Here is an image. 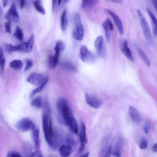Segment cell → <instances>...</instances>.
I'll list each match as a JSON object with an SVG mask.
<instances>
[{"label": "cell", "mask_w": 157, "mask_h": 157, "mask_svg": "<svg viewBox=\"0 0 157 157\" xmlns=\"http://www.w3.org/2000/svg\"><path fill=\"white\" fill-rule=\"evenodd\" d=\"M57 107L60 114L57 119L59 122L68 127L74 117L67 100L64 98H60L57 101Z\"/></svg>", "instance_id": "obj_1"}, {"label": "cell", "mask_w": 157, "mask_h": 157, "mask_svg": "<svg viewBox=\"0 0 157 157\" xmlns=\"http://www.w3.org/2000/svg\"><path fill=\"white\" fill-rule=\"evenodd\" d=\"M49 116L44 113L42 117V124L45 138L47 143L51 146L54 134L52 121Z\"/></svg>", "instance_id": "obj_2"}, {"label": "cell", "mask_w": 157, "mask_h": 157, "mask_svg": "<svg viewBox=\"0 0 157 157\" xmlns=\"http://www.w3.org/2000/svg\"><path fill=\"white\" fill-rule=\"evenodd\" d=\"M74 23L75 26L72 31V36L76 40L82 41L84 37V29L79 14H75Z\"/></svg>", "instance_id": "obj_3"}, {"label": "cell", "mask_w": 157, "mask_h": 157, "mask_svg": "<svg viewBox=\"0 0 157 157\" xmlns=\"http://www.w3.org/2000/svg\"><path fill=\"white\" fill-rule=\"evenodd\" d=\"M137 14L139 20L146 40L149 45H152L153 43V39L149 24L140 10L137 11Z\"/></svg>", "instance_id": "obj_4"}, {"label": "cell", "mask_w": 157, "mask_h": 157, "mask_svg": "<svg viewBox=\"0 0 157 157\" xmlns=\"http://www.w3.org/2000/svg\"><path fill=\"white\" fill-rule=\"evenodd\" d=\"M49 78L43 74L33 72L29 76L27 81L33 85L38 87L44 83Z\"/></svg>", "instance_id": "obj_5"}, {"label": "cell", "mask_w": 157, "mask_h": 157, "mask_svg": "<svg viewBox=\"0 0 157 157\" xmlns=\"http://www.w3.org/2000/svg\"><path fill=\"white\" fill-rule=\"evenodd\" d=\"M35 124L32 119L26 117L20 120L16 125V128L20 131L25 132L31 130Z\"/></svg>", "instance_id": "obj_6"}, {"label": "cell", "mask_w": 157, "mask_h": 157, "mask_svg": "<svg viewBox=\"0 0 157 157\" xmlns=\"http://www.w3.org/2000/svg\"><path fill=\"white\" fill-rule=\"evenodd\" d=\"M64 134L61 130H57L54 131L53 136L51 147L54 149H57L62 145L65 140Z\"/></svg>", "instance_id": "obj_7"}, {"label": "cell", "mask_w": 157, "mask_h": 157, "mask_svg": "<svg viewBox=\"0 0 157 157\" xmlns=\"http://www.w3.org/2000/svg\"><path fill=\"white\" fill-rule=\"evenodd\" d=\"M80 58L84 62L91 63L95 60V56L85 45H82L80 49Z\"/></svg>", "instance_id": "obj_8"}, {"label": "cell", "mask_w": 157, "mask_h": 157, "mask_svg": "<svg viewBox=\"0 0 157 157\" xmlns=\"http://www.w3.org/2000/svg\"><path fill=\"white\" fill-rule=\"evenodd\" d=\"M5 18L8 21L12 20L15 23H17L19 20L16 6L14 3H12L8 11L5 15Z\"/></svg>", "instance_id": "obj_9"}, {"label": "cell", "mask_w": 157, "mask_h": 157, "mask_svg": "<svg viewBox=\"0 0 157 157\" xmlns=\"http://www.w3.org/2000/svg\"><path fill=\"white\" fill-rule=\"evenodd\" d=\"M80 131L79 137L81 146L79 152H82L84 149L85 146L88 143V139L86 134V128L84 122L82 120L80 123Z\"/></svg>", "instance_id": "obj_10"}, {"label": "cell", "mask_w": 157, "mask_h": 157, "mask_svg": "<svg viewBox=\"0 0 157 157\" xmlns=\"http://www.w3.org/2000/svg\"><path fill=\"white\" fill-rule=\"evenodd\" d=\"M104 11L106 13L110 15L113 20L116 24L120 34L122 35L124 34L123 26L122 22L118 16L111 10L105 9Z\"/></svg>", "instance_id": "obj_11"}, {"label": "cell", "mask_w": 157, "mask_h": 157, "mask_svg": "<svg viewBox=\"0 0 157 157\" xmlns=\"http://www.w3.org/2000/svg\"><path fill=\"white\" fill-rule=\"evenodd\" d=\"M85 100L88 105L95 109L99 108L103 104L101 100L87 93L85 94Z\"/></svg>", "instance_id": "obj_12"}, {"label": "cell", "mask_w": 157, "mask_h": 157, "mask_svg": "<svg viewBox=\"0 0 157 157\" xmlns=\"http://www.w3.org/2000/svg\"><path fill=\"white\" fill-rule=\"evenodd\" d=\"M120 48L122 53L130 60L134 61V58L132 52L129 48L128 41L125 39L122 40L120 42Z\"/></svg>", "instance_id": "obj_13"}, {"label": "cell", "mask_w": 157, "mask_h": 157, "mask_svg": "<svg viewBox=\"0 0 157 157\" xmlns=\"http://www.w3.org/2000/svg\"><path fill=\"white\" fill-rule=\"evenodd\" d=\"M103 26L105 31L107 42L109 43L111 38L110 31L114 30V26L110 19L108 18L103 22Z\"/></svg>", "instance_id": "obj_14"}, {"label": "cell", "mask_w": 157, "mask_h": 157, "mask_svg": "<svg viewBox=\"0 0 157 157\" xmlns=\"http://www.w3.org/2000/svg\"><path fill=\"white\" fill-rule=\"evenodd\" d=\"M31 136L34 143L35 148L38 149L40 146V131L39 128L35 124L31 130Z\"/></svg>", "instance_id": "obj_15"}, {"label": "cell", "mask_w": 157, "mask_h": 157, "mask_svg": "<svg viewBox=\"0 0 157 157\" xmlns=\"http://www.w3.org/2000/svg\"><path fill=\"white\" fill-rule=\"evenodd\" d=\"M58 149L61 157H69L74 150L70 146L67 144L61 145Z\"/></svg>", "instance_id": "obj_16"}, {"label": "cell", "mask_w": 157, "mask_h": 157, "mask_svg": "<svg viewBox=\"0 0 157 157\" xmlns=\"http://www.w3.org/2000/svg\"><path fill=\"white\" fill-rule=\"evenodd\" d=\"M95 48L98 55L100 57L103 55V40L102 36H100L96 39L95 42Z\"/></svg>", "instance_id": "obj_17"}, {"label": "cell", "mask_w": 157, "mask_h": 157, "mask_svg": "<svg viewBox=\"0 0 157 157\" xmlns=\"http://www.w3.org/2000/svg\"><path fill=\"white\" fill-rule=\"evenodd\" d=\"M65 48V45L63 42L59 41L57 42L54 48L55 51L54 56L58 59L60 55L64 51Z\"/></svg>", "instance_id": "obj_18"}, {"label": "cell", "mask_w": 157, "mask_h": 157, "mask_svg": "<svg viewBox=\"0 0 157 157\" xmlns=\"http://www.w3.org/2000/svg\"><path fill=\"white\" fill-rule=\"evenodd\" d=\"M147 11L151 19L153 33L154 35L156 37L157 31V19L154 14L149 9H147Z\"/></svg>", "instance_id": "obj_19"}, {"label": "cell", "mask_w": 157, "mask_h": 157, "mask_svg": "<svg viewBox=\"0 0 157 157\" xmlns=\"http://www.w3.org/2000/svg\"><path fill=\"white\" fill-rule=\"evenodd\" d=\"M129 112L131 117L133 120L137 123H139L140 121V118L137 110L134 107L130 106Z\"/></svg>", "instance_id": "obj_20"}, {"label": "cell", "mask_w": 157, "mask_h": 157, "mask_svg": "<svg viewBox=\"0 0 157 157\" xmlns=\"http://www.w3.org/2000/svg\"><path fill=\"white\" fill-rule=\"evenodd\" d=\"M5 62L6 58L4 51L0 46V73L2 76L5 71Z\"/></svg>", "instance_id": "obj_21"}, {"label": "cell", "mask_w": 157, "mask_h": 157, "mask_svg": "<svg viewBox=\"0 0 157 157\" xmlns=\"http://www.w3.org/2000/svg\"><path fill=\"white\" fill-rule=\"evenodd\" d=\"M61 26L62 30H65L67 28L68 24L67 10L66 9L63 12L61 17Z\"/></svg>", "instance_id": "obj_22"}, {"label": "cell", "mask_w": 157, "mask_h": 157, "mask_svg": "<svg viewBox=\"0 0 157 157\" xmlns=\"http://www.w3.org/2000/svg\"><path fill=\"white\" fill-rule=\"evenodd\" d=\"M66 144L70 146L74 150L77 145V142L75 137L71 134L67 135L65 138Z\"/></svg>", "instance_id": "obj_23"}, {"label": "cell", "mask_w": 157, "mask_h": 157, "mask_svg": "<svg viewBox=\"0 0 157 157\" xmlns=\"http://www.w3.org/2000/svg\"><path fill=\"white\" fill-rule=\"evenodd\" d=\"M9 66L13 69L18 70L22 68L23 66V62L21 60H15L10 62Z\"/></svg>", "instance_id": "obj_24"}, {"label": "cell", "mask_w": 157, "mask_h": 157, "mask_svg": "<svg viewBox=\"0 0 157 157\" xmlns=\"http://www.w3.org/2000/svg\"><path fill=\"white\" fill-rule=\"evenodd\" d=\"M136 48L140 57L143 60L148 66H149L150 65V61L147 55L137 45H136Z\"/></svg>", "instance_id": "obj_25"}, {"label": "cell", "mask_w": 157, "mask_h": 157, "mask_svg": "<svg viewBox=\"0 0 157 157\" xmlns=\"http://www.w3.org/2000/svg\"><path fill=\"white\" fill-rule=\"evenodd\" d=\"M49 79V78L42 85L38 86V87L33 90L30 94L29 98L30 99H32L36 94L39 93L43 90L47 83H48Z\"/></svg>", "instance_id": "obj_26"}, {"label": "cell", "mask_w": 157, "mask_h": 157, "mask_svg": "<svg viewBox=\"0 0 157 157\" xmlns=\"http://www.w3.org/2000/svg\"><path fill=\"white\" fill-rule=\"evenodd\" d=\"M70 131L73 133L77 134L78 133V128L77 122L74 118L70 122L68 125Z\"/></svg>", "instance_id": "obj_27"}, {"label": "cell", "mask_w": 157, "mask_h": 157, "mask_svg": "<svg viewBox=\"0 0 157 157\" xmlns=\"http://www.w3.org/2000/svg\"><path fill=\"white\" fill-rule=\"evenodd\" d=\"M6 51L8 53L19 51V45H14L11 44H5L4 46Z\"/></svg>", "instance_id": "obj_28"}, {"label": "cell", "mask_w": 157, "mask_h": 157, "mask_svg": "<svg viewBox=\"0 0 157 157\" xmlns=\"http://www.w3.org/2000/svg\"><path fill=\"white\" fill-rule=\"evenodd\" d=\"M31 106L38 109H40L42 107V99L39 97H35L31 101Z\"/></svg>", "instance_id": "obj_29"}, {"label": "cell", "mask_w": 157, "mask_h": 157, "mask_svg": "<svg viewBox=\"0 0 157 157\" xmlns=\"http://www.w3.org/2000/svg\"><path fill=\"white\" fill-rule=\"evenodd\" d=\"M33 5L36 10L43 15L46 13L45 10L40 1H35L33 2Z\"/></svg>", "instance_id": "obj_30"}, {"label": "cell", "mask_w": 157, "mask_h": 157, "mask_svg": "<svg viewBox=\"0 0 157 157\" xmlns=\"http://www.w3.org/2000/svg\"><path fill=\"white\" fill-rule=\"evenodd\" d=\"M59 59L54 56L50 55L49 58V65L50 68L52 69H55L59 63Z\"/></svg>", "instance_id": "obj_31"}, {"label": "cell", "mask_w": 157, "mask_h": 157, "mask_svg": "<svg viewBox=\"0 0 157 157\" xmlns=\"http://www.w3.org/2000/svg\"><path fill=\"white\" fill-rule=\"evenodd\" d=\"M35 41V37L32 35L30 37L28 41L26 42V52L29 53L32 51Z\"/></svg>", "instance_id": "obj_32"}, {"label": "cell", "mask_w": 157, "mask_h": 157, "mask_svg": "<svg viewBox=\"0 0 157 157\" xmlns=\"http://www.w3.org/2000/svg\"><path fill=\"white\" fill-rule=\"evenodd\" d=\"M109 139L108 138L105 139L104 143L100 152L99 157H104L108 148Z\"/></svg>", "instance_id": "obj_33"}, {"label": "cell", "mask_w": 157, "mask_h": 157, "mask_svg": "<svg viewBox=\"0 0 157 157\" xmlns=\"http://www.w3.org/2000/svg\"><path fill=\"white\" fill-rule=\"evenodd\" d=\"M97 1H84L82 2V8H91L95 6Z\"/></svg>", "instance_id": "obj_34"}, {"label": "cell", "mask_w": 157, "mask_h": 157, "mask_svg": "<svg viewBox=\"0 0 157 157\" xmlns=\"http://www.w3.org/2000/svg\"><path fill=\"white\" fill-rule=\"evenodd\" d=\"M14 35L20 41H22L23 38V34L22 30L18 26L16 28Z\"/></svg>", "instance_id": "obj_35"}, {"label": "cell", "mask_w": 157, "mask_h": 157, "mask_svg": "<svg viewBox=\"0 0 157 157\" xmlns=\"http://www.w3.org/2000/svg\"><path fill=\"white\" fill-rule=\"evenodd\" d=\"M26 66L24 69V72H26L29 70L34 65V61L30 58H27L25 59Z\"/></svg>", "instance_id": "obj_36"}, {"label": "cell", "mask_w": 157, "mask_h": 157, "mask_svg": "<svg viewBox=\"0 0 157 157\" xmlns=\"http://www.w3.org/2000/svg\"><path fill=\"white\" fill-rule=\"evenodd\" d=\"M123 139L121 137H120L117 140L113 150L121 151L123 147Z\"/></svg>", "instance_id": "obj_37"}, {"label": "cell", "mask_w": 157, "mask_h": 157, "mask_svg": "<svg viewBox=\"0 0 157 157\" xmlns=\"http://www.w3.org/2000/svg\"><path fill=\"white\" fill-rule=\"evenodd\" d=\"M62 66L64 68L69 70L75 71L76 69L72 65L68 63H65L62 64Z\"/></svg>", "instance_id": "obj_38"}, {"label": "cell", "mask_w": 157, "mask_h": 157, "mask_svg": "<svg viewBox=\"0 0 157 157\" xmlns=\"http://www.w3.org/2000/svg\"><path fill=\"white\" fill-rule=\"evenodd\" d=\"M7 157H23V156L19 152L17 151H11L8 153Z\"/></svg>", "instance_id": "obj_39"}, {"label": "cell", "mask_w": 157, "mask_h": 157, "mask_svg": "<svg viewBox=\"0 0 157 157\" xmlns=\"http://www.w3.org/2000/svg\"><path fill=\"white\" fill-rule=\"evenodd\" d=\"M11 21H8L4 24L5 31L7 33L10 34L11 33Z\"/></svg>", "instance_id": "obj_40"}, {"label": "cell", "mask_w": 157, "mask_h": 157, "mask_svg": "<svg viewBox=\"0 0 157 157\" xmlns=\"http://www.w3.org/2000/svg\"><path fill=\"white\" fill-rule=\"evenodd\" d=\"M29 157H44L42 152L38 149L35 151L29 156Z\"/></svg>", "instance_id": "obj_41"}, {"label": "cell", "mask_w": 157, "mask_h": 157, "mask_svg": "<svg viewBox=\"0 0 157 157\" xmlns=\"http://www.w3.org/2000/svg\"><path fill=\"white\" fill-rule=\"evenodd\" d=\"M147 146V143L146 140L144 138L142 139L140 145V149H143L146 148Z\"/></svg>", "instance_id": "obj_42"}, {"label": "cell", "mask_w": 157, "mask_h": 157, "mask_svg": "<svg viewBox=\"0 0 157 157\" xmlns=\"http://www.w3.org/2000/svg\"><path fill=\"white\" fill-rule=\"evenodd\" d=\"M112 151V146L110 145L108 147L104 157H111Z\"/></svg>", "instance_id": "obj_43"}, {"label": "cell", "mask_w": 157, "mask_h": 157, "mask_svg": "<svg viewBox=\"0 0 157 157\" xmlns=\"http://www.w3.org/2000/svg\"><path fill=\"white\" fill-rule=\"evenodd\" d=\"M112 154L115 157H121V151L118 150H113L112 152Z\"/></svg>", "instance_id": "obj_44"}, {"label": "cell", "mask_w": 157, "mask_h": 157, "mask_svg": "<svg viewBox=\"0 0 157 157\" xmlns=\"http://www.w3.org/2000/svg\"><path fill=\"white\" fill-rule=\"evenodd\" d=\"M144 131L145 133L147 134H148L149 131V126L148 124H146L144 128Z\"/></svg>", "instance_id": "obj_45"}, {"label": "cell", "mask_w": 157, "mask_h": 157, "mask_svg": "<svg viewBox=\"0 0 157 157\" xmlns=\"http://www.w3.org/2000/svg\"><path fill=\"white\" fill-rule=\"evenodd\" d=\"M25 5V1L22 0L20 2V8L21 9H23Z\"/></svg>", "instance_id": "obj_46"}, {"label": "cell", "mask_w": 157, "mask_h": 157, "mask_svg": "<svg viewBox=\"0 0 157 157\" xmlns=\"http://www.w3.org/2000/svg\"><path fill=\"white\" fill-rule=\"evenodd\" d=\"M152 3L156 10H157V1L156 0H154V1H152Z\"/></svg>", "instance_id": "obj_47"}, {"label": "cell", "mask_w": 157, "mask_h": 157, "mask_svg": "<svg viewBox=\"0 0 157 157\" xmlns=\"http://www.w3.org/2000/svg\"><path fill=\"white\" fill-rule=\"evenodd\" d=\"M152 149L154 152H157V144L156 143L153 145Z\"/></svg>", "instance_id": "obj_48"}, {"label": "cell", "mask_w": 157, "mask_h": 157, "mask_svg": "<svg viewBox=\"0 0 157 157\" xmlns=\"http://www.w3.org/2000/svg\"><path fill=\"white\" fill-rule=\"evenodd\" d=\"M8 1H3L2 2V4L4 8H5L7 5Z\"/></svg>", "instance_id": "obj_49"}, {"label": "cell", "mask_w": 157, "mask_h": 157, "mask_svg": "<svg viewBox=\"0 0 157 157\" xmlns=\"http://www.w3.org/2000/svg\"><path fill=\"white\" fill-rule=\"evenodd\" d=\"M56 1H52V10L53 12H54V8H55V5L56 4Z\"/></svg>", "instance_id": "obj_50"}, {"label": "cell", "mask_w": 157, "mask_h": 157, "mask_svg": "<svg viewBox=\"0 0 157 157\" xmlns=\"http://www.w3.org/2000/svg\"><path fill=\"white\" fill-rule=\"evenodd\" d=\"M112 2L119 4H122L123 3V1H114Z\"/></svg>", "instance_id": "obj_51"}, {"label": "cell", "mask_w": 157, "mask_h": 157, "mask_svg": "<svg viewBox=\"0 0 157 157\" xmlns=\"http://www.w3.org/2000/svg\"><path fill=\"white\" fill-rule=\"evenodd\" d=\"M62 2V1H61V0H59V1H58V4L59 5H60Z\"/></svg>", "instance_id": "obj_52"}, {"label": "cell", "mask_w": 157, "mask_h": 157, "mask_svg": "<svg viewBox=\"0 0 157 157\" xmlns=\"http://www.w3.org/2000/svg\"></svg>", "instance_id": "obj_53"}]
</instances>
